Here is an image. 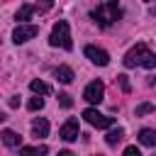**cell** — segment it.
<instances>
[{"instance_id": "cell-9", "label": "cell", "mask_w": 156, "mask_h": 156, "mask_svg": "<svg viewBox=\"0 0 156 156\" xmlns=\"http://www.w3.org/2000/svg\"><path fill=\"white\" fill-rule=\"evenodd\" d=\"M2 144L5 146H10V149H17V146H22V136L17 134V132H12V129H2Z\"/></svg>"}, {"instance_id": "cell-4", "label": "cell", "mask_w": 156, "mask_h": 156, "mask_svg": "<svg viewBox=\"0 0 156 156\" xmlns=\"http://www.w3.org/2000/svg\"><path fill=\"white\" fill-rule=\"evenodd\" d=\"M83 119H85L88 124L98 127V129H107V127H112V124H115V117H107V115L98 112L95 107H88V110H83Z\"/></svg>"}, {"instance_id": "cell-16", "label": "cell", "mask_w": 156, "mask_h": 156, "mask_svg": "<svg viewBox=\"0 0 156 156\" xmlns=\"http://www.w3.org/2000/svg\"><path fill=\"white\" fill-rule=\"evenodd\" d=\"M20 151L22 154H46L49 149L46 146H20Z\"/></svg>"}, {"instance_id": "cell-6", "label": "cell", "mask_w": 156, "mask_h": 156, "mask_svg": "<svg viewBox=\"0 0 156 156\" xmlns=\"http://www.w3.org/2000/svg\"><path fill=\"white\" fill-rule=\"evenodd\" d=\"M83 98L88 100V102H102V98H105V85H102V80H93V83H88L85 85V90H83Z\"/></svg>"}, {"instance_id": "cell-15", "label": "cell", "mask_w": 156, "mask_h": 156, "mask_svg": "<svg viewBox=\"0 0 156 156\" xmlns=\"http://www.w3.org/2000/svg\"><path fill=\"white\" fill-rule=\"evenodd\" d=\"M32 12H34L32 5H22V7L17 10V15H15V20H17V22H27V20L32 17Z\"/></svg>"}, {"instance_id": "cell-7", "label": "cell", "mask_w": 156, "mask_h": 156, "mask_svg": "<svg viewBox=\"0 0 156 156\" xmlns=\"http://www.w3.org/2000/svg\"><path fill=\"white\" fill-rule=\"evenodd\" d=\"M78 134H80V129H78V119H76V117L66 119V122L61 124V129H58V136H61L63 141H76Z\"/></svg>"}, {"instance_id": "cell-1", "label": "cell", "mask_w": 156, "mask_h": 156, "mask_svg": "<svg viewBox=\"0 0 156 156\" xmlns=\"http://www.w3.org/2000/svg\"><path fill=\"white\" fill-rule=\"evenodd\" d=\"M122 61H124L127 68H134V66H144V68H149V71L156 68V54H154L146 44H141V41H139L136 46H132V49L124 54Z\"/></svg>"}, {"instance_id": "cell-5", "label": "cell", "mask_w": 156, "mask_h": 156, "mask_svg": "<svg viewBox=\"0 0 156 156\" xmlns=\"http://www.w3.org/2000/svg\"><path fill=\"white\" fill-rule=\"evenodd\" d=\"M37 34H39V27H37V24H27V22H20V24L15 27V32H12V41H15V44H24V41L34 39Z\"/></svg>"}, {"instance_id": "cell-18", "label": "cell", "mask_w": 156, "mask_h": 156, "mask_svg": "<svg viewBox=\"0 0 156 156\" xmlns=\"http://www.w3.org/2000/svg\"><path fill=\"white\" fill-rule=\"evenodd\" d=\"M51 7H54V0H39L34 10H39V12H49Z\"/></svg>"}, {"instance_id": "cell-23", "label": "cell", "mask_w": 156, "mask_h": 156, "mask_svg": "<svg viewBox=\"0 0 156 156\" xmlns=\"http://www.w3.org/2000/svg\"><path fill=\"white\" fill-rule=\"evenodd\" d=\"M10 107H20V98H17V95L10 98Z\"/></svg>"}, {"instance_id": "cell-2", "label": "cell", "mask_w": 156, "mask_h": 156, "mask_svg": "<svg viewBox=\"0 0 156 156\" xmlns=\"http://www.w3.org/2000/svg\"><path fill=\"white\" fill-rule=\"evenodd\" d=\"M90 17H93L100 27H110V24H115V22L122 17V7H119L117 0H105V2H100V5L90 12Z\"/></svg>"}, {"instance_id": "cell-24", "label": "cell", "mask_w": 156, "mask_h": 156, "mask_svg": "<svg viewBox=\"0 0 156 156\" xmlns=\"http://www.w3.org/2000/svg\"><path fill=\"white\" fill-rule=\"evenodd\" d=\"M2 119H5V117H2V112H0V122H2Z\"/></svg>"}, {"instance_id": "cell-11", "label": "cell", "mask_w": 156, "mask_h": 156, "mask_svg": "<svg viewBox=\"0 0 156 156\" xmlns=\"http://www.w3.org/2000/svg\"><path fill=\"white\" fill-rule=\"evenodd\" d=\"M54 78H56L58 83H71V80H73V71H71L68 66H58V68L54 71Z\"/></svg>"}, {"instance_id": "cell-17", "label": "cell", "mask_w": 156, "mask_h": 156, "mask_svg": "<svg viewBox=\"0 0 156 156\" xmlns=\"http://www.w3.org/2000/svg\"><path fill=\"white\" fill-rule=\"evenodd\" d=\"M27 107H29L32 112H37V110H41V107H44V98H32V100L27 102Z\"/></svg>"}, {"instance_id": "cell-13", "label": "cell", "mask_w": 156, "mask_h": 156, "mask_svg": "<svg viewBox=\"0 0 156 156\" xmlns=\"http://www.w3.org/2000/svg\"><path fill=\"white\" fill-rule=\"evenodd\" d=\"M139 141L144 146H156V132L154 129H141L139 132Z\"/></svg>"}, {"instance_id": "cell-14", "label": "cell", "mask_w": 156, "mask_h": 156, "mask_svg": "<svg viewBox=\"0 0 156 156\" xmlns=\"http://www.w3.org/2000/svg\"><path fill=\"white\" fill-rule=\"evenodd\" d=\"M29 88H32V93H37V95H49V93H51V85L44 83V80H32Z\"/></svg>"}, {"instance_id": "cell-10", "label": "cell", "mask_w": 156, "mask_h": 156, "mask_svg": "<svg viewBox=\"0 0 156 156\" xmlns=\"http://www.w3.org/2000/svg\"><path fill=\"white\" fill-rule=\"evenodd\" d=\"M32 134L39 139V136H46L49 134V122L44 119V117H37V119H32Z\"/></svg>"}, {"instance_id": "cell-22", "label": "cell", "mask_w": 156, "mask_h": 156, "mask_svg": "<svg viewBox=\"0 0 156 156\" xmlns=\"http://www.w3.org/2000/svg\"><path fill=\"white\" fill-rule=\"evenodd\" d=\"M134 154L139 156V149H136V146H127V149H124V156H134Z\"/></svg>"}, {"instance_id": "cell-20", "label": "cell", "mask_w": 156, "mask_h": 156, "mask_svg": "<svg viewBox=\"0 0 156 156\" xmlns=\"http://www.w3.org/2000/svg\"><path fill=\"white\" fill-rule=\"evenodd\" d=\"M151 110H154V105H151V102H144V105L136 107V117H141V115H146V112H151Z\"/></svg>"}, {"instance_id": "cell-19", "label": "cell", "mask_w": 156, "mask_h": 156, "mask_svg": "<svg viewBox=\"0 0 156 156\" xmlns=\"http://www.w3.org/2000/svg\"><path fill=\"white\" fill-rule=\"evenodd\" d=\"M58 105H61V107H73L71 95H68V93H61V95H58Z\"/></svg>"}, {"instance_id": "cell-12", "label": "cell", "mask_w": 156, "mask_h": 156, "mask_svg": "<svg viewBox=\"0 0 156 156\" xmlns=\"http://www.w3.org/2000/svg\"><path fill=\"white\" fill-rule=\"evenodd\" d=\"M122 139H124V129H122V127H117V129H110V132H107V136H105V141H107L110 146H117Z\"/></svg>"}, {"instance_id": "cell-8", "label": "cell", "mask_w": 156, "mask_h": 156, "mask_svg": "<svg viewBox=\"0 0 156 156\" xmlns=\"http://www.w3.org/2000/svg\"><path fill=\"white\" fill-rule=\"evenodd\" d=\"M83 51H85V56L90 58V63H95V66H107V63H110V54H107L105 49H98V46L90 44V46H85Z\"/></svg>"}, {"instance_id": "cell-21", "label": "cell", "mask_w": 156, "mask_h": 156, "mask_svg": "<svg viewBox=\"0 0 156 156\" xmlns=\"http://www.w3.org/2000/svg\"><path fill=\"white\" fill-rule=\"evenodd\" d=\"M117 80H119V85H122V90H124V93H129V83H127V76L122 73V76H117Z\"/></svg>"}, {"instance_id": "cell-3", "label": "cell", "mask_w": 156, "mask_h": 156, "mask_svg": "<svg viewBox=\"0 0 156 156\" xmlns=\"http://www.w3.org/2000/svg\"><path fill=\"white\" fill-rule=\"evenodd\" d=\"M49 44L51 46H61L66 51L73 49V41H71V29H68V22L66 20H58L51 29V37H49Z\"/></svg>"}]
</instances>
